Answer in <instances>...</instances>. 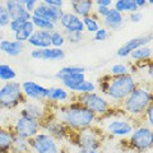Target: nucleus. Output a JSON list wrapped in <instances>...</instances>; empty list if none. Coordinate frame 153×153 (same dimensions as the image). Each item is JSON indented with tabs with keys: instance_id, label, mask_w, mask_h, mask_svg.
Instances as JSON below:
<instances>
[{
	"instance_id": "nucleus-1",
	"label": "nucleus",
	"mask_w": 153,
	"mask_h": 153,
	"mask_svg": "<svg viewBox=\"0 0 153 153\" xmlns=\"http://www.w3.org/2000/svg\"><path fill=\"white\" fill-rule=\"evenodd\" d=\"M51 112L70 130H80V129L93 126L97 121V116L88 108H85L83 105H80L74 98V96L73 100L66 103L52 105Z\"/></svg>"
},
{
	"instance_id": "nucleus-2",
	"label": "nucleus",
	"mask_w": 153,
	"mask_h": 153,
	"mask_svg": "<svg viewBox=\"0 0 153 153\" xmlns=\"http://www.w3.org/2000/svg\"><path fill=\"white\" fill-rule=\"evenodd\" d=\"M138 83L139 82L131 73L117 76L106 74L98 79L96 89H98V92H101L112 106H119L133 92Z\"/></svg>"
},
{
	"instance_id": "nucleus-3",
	"label": "nucleus",
	"mask_w": 153,
	"mask_h": 153,
	"mask_svg": "<svg viewBox=\"0 0 153 153\" xmlns=\"http://www.w3.org/2000/svg\"><path fill=\"white\" fill-rule=\"evenodd\" d=\"M96 125L102 130L105 137L110 138H126L133 131L137 123L124 114L117 106H114L103 116L97 117Z\"/></svg>"
},
{
	"instance_id": "nucleus-4",
	"label": "nucleus",
	"mask_w": 153,
	"mask_h": 153,
	"mask_svg": "<svg viewBox=\"0 0 153 153\" xmlns=\"http://www.w3.org/2000/svg\"><path fill=\"white\" fill-rule=\"evenodd\" d=\"M153 102L152 89L146 83H138L133 92L119 105V108L129 117H131L137 124L143 123V115L148 105Z\"/></svg>"
},
{
	"instance_id": "nucleus-5",
	"label": "nucleus",
	"mask_w": 153,
	"mask_h": 153,
	"mask_svg": "<svg viewBox=\"0 0 153 153\" xmlns=\"http://www.w3.org/2000/svg\"><path fill=\"white\" fill-rule=\"evenodd\" d=\"M105 139L106 137L101 129L93 125L80 130H71L68 142L78 148V151H100Z\"/></svg>"
},
{
	"instance_id": "nucleus-6",
	"label": "nucleus",
	"mask_w": 153,
	"mask_h": 153,
	"mask_svg": "<svg viewBox=\"0 0 153 153\" xmlns=\"http://www.w3.org/2000/svg\"><path fill=\"white\" fill-rule=\"evenodd\" d=\"M126 149L137 153H148L153 148V130L144 123H139L134 126L133 131L123 142Z\"/></svg>"
},
{
	"instance_id": "nucleus-7",
	"label": "nucleus",
	"mask_w": 153,
	"mask_h": 153,
	"mask_svg": "<svg viewBox=\"0 0 153 153\" xmlns=\"http://www.w3.org/2000/svg\"><path fill=\"white\" fill-rule=\"evenodd\" d=\"M26 102V97L22 92L21 83L16 80L4 82L0 84V106L7 111L19 108L21 105Z\"/></svg>"
},
{
	"instance_id": "nucleus-8",
	"label": "nucleus",
	"mask_w": 153,
	"mask_h": 153,
	"mask_svg": "<svg viewBox=\"0 0 153 153\" xmlns=\"http://www.w3.org/2000/svg\"><path fill=\"white\" fill-rule=\"evenodd\" d=\"M74 98L78 101L80 105H83L85 108L92 111L97 117L103 116L107 114L114 106L111 102L105 97L103 94L98 93L97 91L89 93H82V94H74Z\"/></svg>"
},
{
	"instance_id": "nucleus-9",
	"label": "nucleus",
	"mask_w": 153,
	"mask_h": 153,
	"mask_svg": "<svg viewBox=\"0 0 153 153\" xmlns=\"http://www.w3.org/2000/svg\"><path fill=\"white\" fill-rule=\"evenodd\" d=\"M28 140L32 153H63V148L60 146L61 142L42 130Z\"/></svg>"
},
{
	"instance_id": "nucleus-10",
	"label": "nucleus",
	"mask_w": 153,
	"mask_h": 153,
	"mask_svg": "<svg viewBox=\"0 0 153 153\" xmlns=\"http://www.w3.org/2000/svg\"><path fill=\"white\" fill-rule=\"evenodd\" d=\"M9 128L12 129L14 135L26 138V139H31L35 137L37 133L41 131V124L40 121H36L31 117L23 116V115H18L14 120L8 124Z\"/></svg>"
},
{
	"instance_id": "nucleus-11",
	"label": "nucleus",
	"mask_w": 153,
	"mask_h": 153,
	"mask_svg": "<svg viewBox=\"0 0 153 153\" xmlns=\"http://www.w3.org/2000/svg\"><path fill=\"white\" fill-rule=\"evenodd\" d=\"M51 108L52 105L47 101L41 102V101H28V100H26V102L19 106V115L31 117L33 120L41 123L51 114Z\"/></svg>"
},
{
	"instance_id": "nucleus-12",
	"label": "nucleus",
	"mask_w": 153,
	"mask_h": 153,
	"mask_svg": "<svg viewBox=\"0 0 153 153\" xmlns=\"http://www.w3.org/2000/svg\"><path fill=\"white\" fill-rule=\"evenodd\" d=\"M40 124H41L42 131L50 134L51 137H54L59 142H68V138L70 135L71 130L65 124H63L60 120H57L54 115H52V112L46 119H44Z\"/></svg>"
},
{
	"instance_id": "nucleus-13",
	"label": "nucleus",
	"mask_w": 153,
	"mask_h": 153,
	"mask_svg": "<svg viewBox=\"0 0 153 153\" xmlns=\"http://www.w3.org/2000/svg\"><path fill=\"white\" fill-rule=\"evenodd\" d=\"M22 92L25 94L26 100L28 101H47V96H49V88L44 85L38 84L33 80H25L21 83Z\"/></svg>"
},
{
	"instance_id": "nucleus-14",
	"label": "nucleus",
	"mask_w": 153,
	"mask_h": 153,
	"mask_svg": "<svg viewBox=\"0 0 153 153\" xmlns=\"http://www.w3.org/2000/svg\"><path fill=\"white\" fill-rule=\"evenodd\" d=\"M31 59L38 61H61L65 59L63 47H45V49H32L30 52Z\"/></svg>"
},
{
	"instance_id": "nucleus-15",
	"label": "nucleus",
	"mask_w": 153,
	"mask_h": 153,
	"mask_svg": "<svg viewBox=\"0 0 153 153\" xmlns=\"http://www.w3.org/2000/svg\"><path fill=\"white\" fill-rule=\"evenodd\" d=\"M152 41H153V35H152L151 32L147 33V35L130 38V40L126 41L125 44H123L117 49L116 56L120 57V59H125V57H129V55H130V52L133 50H135V49H138V47H140V46H144V45H151Z\"/></svg>"
},
{
	"instance_id": "nucleus-16",
	"label": "nucleus",
	"mask_w": 153,
	"mask_h": 153,
	"mask_svg": "<svg viewBox=\"0 0 153 153\" xmlns=\"http://www.w3.org/2000/svg\"><path fill=\"white\" fill-rule=\"evenodd\" d=\"M63 13H64L63 8L51 7V5H47V4L38 1L37 5L35 7V9H33L32 16L45 18V19H47V21H50L52 23H55V25H57L59 21H60V18H61V16H63Z\"/></svg>"
},
{
	"instance_id": "nucleus-17",
	"label": "nucleus",
	"mask_w": 153,
	"mask_h": 153,
	"mask_svg": "<svg viewBox=\"0 0 153 153\" xmlns=\"http://www.w3.org/2000/svg\"><path fill=\"white\" fill-rule=\"evenodd\" d=\"M57 25L65 32H84L82 18L73 12H64Z\"/></svg>"
},
{
	"instance_id": "nucleus-18",
	"label": "nucleus",
	"mask_w": 153,
	"mask_h": 153,
	"mask_svg": "<svg viewBox=\"0 0 153 153\" xmlns=\"http://www.w3.org/2000/svg\"><path fill=\"white\" fill-rule=\"evenodd\" d=\"M55 79L61 82L63 87L66 88L70 93H74L75 88L85 79V73H55Z\"/></svg>"
},
{
	"instance_id": "nucleus-19",
	"label": "nucleus",
	"mask_w": 153,
	"mask_h": 153,
	"mask_svg": "<svg viewBox=\"0 0 153 153\" xmlns=\"http://www.w3.org/2000/svg\"><path fill=\"white\" fill-rule=\"evenodd\" d=\"M102 21H103V27H106L108 31H119L124 27L125 17H124L123 13L117 12L116 9L110 8L106 16L102 18Z\"/></svg>"
},
{
	"instance_id": "nucleus-20",
	"label": "nucleus",
	"mask_w": 153,
	"mask_h": 153,
	"mask_svg": "<svg viewBox=\"0 0 153 153\" xmlns=\"http://www.w3.org/2000/svg\"><path fill=\"white\" fill-rule=\"evenodd\" d=\"M26 44L17 40H8V38H1L0 40V51L4 55L9 57H17L23 54Z\"/></svg>"
},
{
	"instance_id": "nucleus-21",
	"label": "nucleus",
	"mask_w": 153,
	"mask_h": 153,
	"mask_svg": "<svg viewBox=\"0 0 153 153\" xmlns=\"http://www.w3.org/2000/svg\"><path fill=\"white\" fill-rule=\"evenodd\" d=\"M73 93H70L64 87H50L49 96H47V102L51 105H61L66 103L73 100Z\"/></svg>"
},
{
	"instance_id": "nucleus-22",
	"label": "nucleus",
	"mask_w": 153,
	"mask_h": 153,
	"mask_svg": "<svg viewBox=\"0 0 153 153\" xmlns=\"http://www.w3.org/2000/svg\"><path fill=\"white\" fill-rule=\"evenodd\" d=\"M26 44L30 45L32 49H45L51 46V37L49 31L35 30Z\"/></svg>"
},
{
	"instance_id": "nucleus-23",
	"label": "nucleus",
	"mask_w": 153,
	"mask_h": 153,
	"mask_svg": "<svg viewBox=\"0 0 153 153\" xmlns=\"http://www.w3.org/2000/svg\"><path fill=\"white\" fill-rule=\"evenodd\" d=\"M4 7L7 8V10L12 18H22L25 21H30L32 14L26 10L25 5H22L18 0H3Z\"/></svg>"
},
{
	"instance_id": "nucleus-24",
	"label": "nucleus",
	"mask_w": 153,
	"mask_h": 153,
	"mask_svg": "<svg viewBox=\"0 0 153 153\" xmlns=\"http://www.w3.org/2000/svg\"><path fill=\"white\" fill-rule=\"evenodd\" d=\"M71 12L80 18L93 13L94 9V1L93 0H69Z\"/></svg>"
},
{
	"instance_id": "nucleus-25",
	"label": "nucleus",
	"mask_w": 153,
	"mask_h": 153,
	"mask_svg": "<svg viewBox=\"0 0 153 153\" xmlns=\"http://www.w3.org/2000/svg\"><path fill=\"white\" fill-rule=\"evenodd\" d=\"M14 133L9 125L0 124V153H10Z\"/></svg>"
},
{
	"instance_id": "nucleus-26",
	"label": "nucleus",
	"mask_w": 153,
	"mask_h": 153,
	"mask_svg": "<svg viewBox=\"0 0 153 153\" xmlns=\"http://www.w3.org/2000/svg\"><path fill=\"white\" fill-rule=\"evenodd\" d=\"M129 57H131V60H134L135 63H142V61H148L152 60V47L151 45H144L140 46L138 49L133 50L130 52Z\"/></svg>"
},
{
	"instance_id": "nucleus-27",
	"label": "nucleus",
	"mask_w": 153,
	"mask_h": 153,
	"mask_svg": "<svg viewBox=\"0 0 153 153\" xmlns=\"http://www.w3.org/2000/svg\"><path fill=\"white\" fill-rule=\"evenodd\" d=\"M35 26H33V23L32 21L30 19V21H26L25 23H23V26L19 28V30L17 32H14L13 35H14V40H17V41H21L23 42V44H26V42L28 41V38L31 37V35L33 32H35Z\"/></svg>"
},
{
	"instance_id": "nucleus-28",
	"label": "nucleus",
	"mask_w": 153,
	"mask_h": 153,
	"mask_svg": "<svg viewBox=\"0 0 153 153\" xmlns=\"http://www.w3.org/2000/svg\"><path fill=\"white\" fill-rule=\"evenodd\" d=\"M10 153H32L30 140L26 139V138L14 135L12 148H10Z\"/></svg>"
},
{
	"instance_id": "nucleus-29",
	"label": "nucleus",
	"mask_w": 153,
	"mask_h": 153,
	"mask_svg": "<svg viewBox=\"0 0 153 153\" xmlns=\"http://www.w3.org/2000/svg\"><path fill=\"white\" fill-rule=\"evenodd\" d=\"M112 8L116 9L120 13H131V12H137L139 10L135 4V0H115L112 3Z\"/></svg>"
},
{
	"instance_id": "nucleus-30",
	"label": "nucleus",
	"mask_w": 153,
	"mask_h": 153,
	"mask_svg": "<svg viewBox=\"0 0 153 153\" xmlns=\"http://www.w3.org/2000/svg\"><path fill=\"white\" fill-rule=\"evenodd\" d=\"M31 21L33 23V26H35L36 30H44V31H54L56 30V26L55 23H52L50 21H47L45 18H41V17H37V16H32L31 17Z\"/></svg>"
},
{
	"instance_id": "nucleus-31",
	"label": "nucleus",
	"mask_w": 153,
	"mask_h": 153,
	"mask_svg": "<svg viewBox=\"0 0 153 153\" xmlns=\"http://www.w3.org/2000/svg\"><path fill=\"white\" fill-rule=\"evenodd\" d=\"M83 21V26H84V31H87L88 33H93L98 30L101 25H100V19L94 16V14H89V16H85L82 18Z\"/></svg>"
},
{
	"instance_id": "nucleus-32",
	"label": "nucleus",
	"mask_w": 153,
	"mask_h": 153,
	"mask_svg": "<svg viewBox=\"0 0 153 153\" xmlns=\"http://www.w3.org/2000/svg\"><path fill=\"white\" fill-rule=\"evenodd\" d=\"M17 78V71L14 70L9 64L0 63V82H10V80H16Z\"/></svg>"
},
{
	"instance_id": "nucleus-33",
	"label": "nucleus",
	"mask_w": 153,
	"mask_h": 153,
	"mask_svg": "<svg viewBox=\"0 0 153 153\" xmlns=\"http://www.w3.org/2000/svg\"><path fill=\"white\" fill-rule=\"evenodd\" d=\"M50 37H51V46L52 47H63L66 44L63 31L57 30V28L50 32Z\"/></svg>"
},
{
	"instance_id": "nucleus-34",
	"label": "nucleus",
	"mask_w": 153,
	"mask_h": 153,
	"mask_svg": "<svg viewBox=\"0 0 153 153\" xmlns=\"http://www.w3.org/2000/svg\"><path fill=\"white\" fill-rule=\"evenodd\" d=\"M133 74V68H129L126 64L123 63H117L114 64L111 68H110V75L112 76H117V75H125V74Z\"/></svg>"
},
{
	"instance_id": "nucleus-35",
	"label": "nucleus",
	"mask_w": 153,
	"mask_h": 153,
	"mask_svg": "<svg viewBox=\"0 0 153 153\" xmlns=\"http://www.w3.org/2000/svg\"><path fill=\"white\" fill-rule=\"evenodd\" d=\"M94 91H97V89H96V83L92 82V80H88L87 78H85L83 82L75 88V91H74V93H73V94L89 93V92H94Z\"/></svg>"
},
{
	"instance_id": "nucleus-36",
	"label": "nucleus",
	"mask_w": 153,
	"mask_h": 153,
	"mask_svg": "<svg viewBox=\"0 0 153 153\" xmlns=\"http://www.w3.org/2000/svg\"><path fill=\"white\" fill-rule=\"evenodd\" d=\"M63 33L65 36L66 42H69V44H71V45L80 44V42L83 41V38H84L82 32H65V31H63Z\"/></svg>"
},
{
	"instance_id": "nucleus-37",
	"label": "nucleus",
	"mask_w": 153,
	"mask_h": 153,
	"mask_svg": "<svg viewBox=\"0 0 153 153\" xmlns=\"http://www.w3.org/2000/svg\"><path fill=\"white\" fill-rule=\"evenodd\" d=\"M110 36V31L107 30L106 27H100L97 31L93 33V38L94 41H98V42H102V41H106Z\"/></svg>"
},
{
	"instance_id": "nucleus-38",
	"label": "nucleus",
	"mask_w": 153,
	"mask_h": 153,
	"mask_svg": "<svg viewBox=\"0 0 153 153\" xmlns=\"http://www.w3.org/2000/svg\"><path fill=\"white\" fill-rule=\"evenodd\" d=\"M143 123L153 128V102L148 105V107L146 108L144 115H143Z\"/></svg>"
},
{
	"instance_id": "nucleus-39",
	"label": "nucleus",
	"mask_w": 153,
	"mask_h": 153,
	"mask_svg": "<svg viewBox=\"0 0 153 153\" xmlns=\"http://www.w3.org/2000/svg\"><path fill=\"white\" fill-rule=\"evenodd\" d=\"M9 21H10V16H9L7 8L4 7V4L1 3L0 4V26H1L3 28L8 27Z\"/></svg>"
},
{
	"instance_id": "nucleus-40",
	"label": "nucleus",
	"mask_w": 153,
	"mask_h": 153,
	"mask_svg": "<svg viewBox=\"0 0 153 153\" xmlns=\"http://www.w3.org/2000/svg\"><path fill=\"white\" fill-rule=\"evenodd\" d=\"M57 71L59 73H85V68L82 65H66Z\"/></svg>"
},
{
	"instance_id": "nucleus-41",
	"label": "nucleus",
	"mask_w": 153,
	"mask_h": 153,
	"mask_svg": "<svg viewBox=\"0 0 153 153\" xmlns=\"http://www.w3.org/2000/svg\"><path fill=\"white\" fill-rule=\"evenodd\" d=\"M26 21L25 19H22V18H12L10 21H9V25H8V28H9V31L10 32H17L19 28H21L23 26V23H25Z\"/></svg>"
},
{
	"instance_id": "nucleus-42",
	"label": "nucleus",
	"mask_w": 153,
	"mask_h": 153,
	"mask_svg": "<svg viewBox=\"0 0 153 153\" xmlns=\"http://www.w3.org/2000/svg\"><path fill=\"white\" fill-rule=\"evenodd\" d=\"M128 19H129V22H131V23H140L143 21V13L140 10L128 13Z\"/></svg>"
},
{
	"instance_id": "nucleus-43",
	"label": "nucleus",
	"mask_w": 153,
	"mask_h": 153,
	"mask_svg": "<svg viewBox=\"0 0 153 153\" xmlns=\"http://www.w3.org/2000/svg\"><path fill=\"white\" fill-rule=\"evenodd\" d=\"M18 1L21 3L22 5H25V8H26L27 12H30V13L32 14L33 9H35V7L37 5L38 0H18Z\"/></svg>"
},
{
	"instance_id": "nucleus-44",
	"label": "nucleus",
	"mask_w": 153,
	"mask_h": 153,
	"mask_svg": "<svg viewBox=\"0 0 153 153\" xmlns=\"http://www.w3.org/2000/svg\"><path fill=\"white\" fill-rule=\"evenodd\" d=\"M108 9L107 7H101V5H96L94 9H93V14L96 17H97L98 19H102L105 16H106V13L108 12Z\"/></svg>"
},
{
	"instance_id": "nucleus-45",
	"label": "nucleus",
	"mask_w": 153,
	"mask_h": 153,
	"mask_svg": "<svg viewBox=\"0 0 153 153\" xmlns=\"http://www.w3.org/2000/svg\"><path fill=\"white\" fill-rule=\"evenodd\" d=\"M38 1L47 4V5H51V7H57V8L64 7V0H38Z\"/></svg>"
},
{
	"instance_id": "nucleus-46",
	"label": "nucleus",
	"mask_w": 153,
	"mask_h": 153,
	"mask_svg": "<svg viewBox=\"0 0 153 153\" xmlns=\"http://www.w3.org/2000/svg\"><path fill=\"white\" fill-rule=\"evenodd\" d=\"M93 1H94V5H101V7L111 8L114 0H93Z\"/></svg>"
},
{
	"instance_id": "nucleus-47",
	"label": "nucleus",
	"mask_w": 153,
	"mask_h": 153,
	"mask_svg": "<svg viewBox=\"0 0 153 153\" xmlns=\"http://www.w3.org/2000/svg\"><path fill=\"white\" fill-rule=\"evenodd\" d=\"M135 4H137V7L138 9H144L147 5H148V3H147V0H135Z\"/></svg>"
},
{
	"instance_id": "nucleus-48",
	"label": "nucleus",
	"mask_w": 153,
	"mask_h": 153,
	"mask_svg": "<svg viewBox=\"0 0 153 153\" xmlns=\"http://www.w3.org/2000/svg\"><path fill=\"white\" fill-rule=\"evenodd\" d=\"M7 117V110L0 106V124L4 123V119Z\"/></svg>"
},
{
	"instance_id": "nucleus-49",
	"label": "nucleus",
	"mask_w": 153,
	"mask_h": 153,
	"mask_svg": "<svg viewBox=\"0 0 153 153\" xmlns=\"http://www.w3.org/2000/svg\"><path fill=\"white\" fill-rule=\"evenodd\" d=\"M78 153H100V151H78Z\"/></svg>"
},
{
	"instance_id": "nucleus-50",
	"label": "nucleus",
	"mask_w": 153,
	"mask_h": 153,
	"mask_svg": "<svg viewBox=\"0 0 153 153\" xmlns=\"http://www.w3.org/2000/svg\"><path fill=\"white\" fill-rule=\"evenodd\" d=\"M3 38V27L0 26V40H1Z\"/></svg>"
},
{
	"instance_id": "nucleus-51",
	"label": "nucleus",
	"mask_w": 153,
	"mask_h": 153,
	"mask_svg": "<svg viewBox=\"0 0 153 153\" xmlns=\"http://www.w3.org/2000/svg\"><path fill=\"white\" fill-rule=\"evenodd\" d=\"M147 3L148 5H153V0H147Z\"/></svg>"
},
{
	"instance_id": "nucleus-52",
	"label": "nucleus",
	"mask_w": 153,
	"mask_h": 153,
	"mask_svg": "<svg viewBox=\"0 0 153 153\" xmlns=\"http://www.w3.org/2000/svg\"><path fill=\"white\" fill-rule=\"evenodd\" d=\"M1 3H3V0H0V4H1Z\"/></svg>"
}]
</instances>
